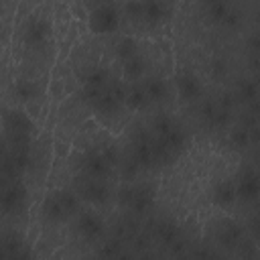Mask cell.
I'll list each match as a JSON object with an SVG mask.
<instances>
[{
	"instance_id": "6da1fadb",
	"label": "cell",
	"mask_w": 260,
	"mask_h": 260,
	"mask_svg": "<svg viewBox=\"0 0 260 260\" xmlns=\"http://www.w3.org/2000/svg\"><path fill=\"white\" fill-rule=\"evenodd\" d=\"M81 211V197L71 189H55L45 195L41 203V215L49 223H63Z\"/></svg>"
},
{
	"instance_id": "7a4b0ae2",
	"label": "cell",
	"mask_w": 260,
	"mask_h": 260,
	"mask_svg": "<svg viewBox=\"0 0 260 260\" xmlns=\"http://www.w3.org/2000/svg\"><path fill=\"white\" fill-rule=\"evenodd\" d=\"M120 10L110 2H102L87 12V28L93 35H112L120 28Z\"/></svg>"
},
{
	"instance_id": "3957f363",
	"label": "cell",
	"mask_w": 260,
	"mask_h": 260,
	"mask_svg": "<svg viewBox=\"0 0 260 260\" xmlns=\"http://www.w3.org/2000/svg\"><path fill=\"white\" fill-rule=\"evenodd\" d=\"M26 209H28V189L24 181L20 177L6 181L2 189V211L6 215H20Z\"/></svg>"
},
{
	"instance_id": "277c9868",
	"label": "cell",
	"mask_w": 260,
	"mask_h": 260,
	"mask_svg": "<svg viewBox=\"0 0 260 260\" xmlns=\"http://www.w3.org/2000/svg\"><path fill=\"white\" fill-rule=\"evenodd\" d=\"M75 191L81 197V201H85L93 207H102L112 199V191H110L106 179H93V177L83 175V179L77 183Z\"/></svg>"
},
{
	"instance_id": "5b68a950",
	"label": "cell",
	"mask_w": 260,
	"mask_h": 260,
	"mask_svg": "<svg viewBox=\"0 0 260 260\" xmlns=\"http://www.w3.org/2000/svg\"><path fill=\"white\" fill-rule=\"evenodd\" d=\"M4 134L6 136H32L35 138V118L24 108L4 110Z\"/></svg>"
},
{
	"instance_id": "8992f818",
	"label": "cell",
	"mask_w": 260,
	"mask_h": 260,
	"mask_svg": "<svg viewBox=\"0 0 260 260\" xmlns=\"http://www.w3.org/2000/svg\"><path fill=\"white\" fill-rule=\"evenodd\" d=\"M75 225L79 236H83L85 240H95L104 234V219L95 209H81L75 215Z\"/></svg>"
},
{
	"instance_id": "52a82bcc",
	"label": "cell",
	"mask_w": 260,
	"mask_h": 260,
	"mask_svg": "<svg viewBox=\"0 0 260 260\" xmlns=\"http://www.w3.org/2000/svg\"><path fill=\"white\" fill-rule=\"evenodd\" d=\"M116 156H112V150H104V152H91L89 156H85L83 160V175L93 177V179H106L112 171Z\"/></svg>"
},
{
	"instance_id": "ba28073f",
	"label": "cell",
	"mask_w": 260,
	"mask_h": 260,
	"mask_svg": "<svg viewBox=\"0 0 260 260\" xmlns=\"http://www.w3.org/2000/svg\"><path fill=\"white\" fill-rule=\"evenodd\" d=\"M51 35V24L45 18H30L26 28H24V45L26 47H37L43 45Z\"/></svg>"
},
{
	"instance_id": "9c48e42d",
	"label": "cell",
	"mask_w": 260,
	"mask_h": 260,
	"mask_svg": "<svg viewBox=\"0 0 260 260\" xmlns=\"http://www.w3.org/2000/svg\"><path fill=\"white\" fill-rule=\"evenodd\" d=\"M236 187H238V199L254 201L260 197V175L254 171H246L240 175Z\"/></svg>"
},
{
	"instance_id": "30bf717a",
	"label": "cell",
	"mask_w": 260,
	"mask_h": 260,
	"mask_svg": "<svg viewBox=\"0 0 260 260\" xmlns=\"http://www.w3.org/2000/svg\"><path fill=\"white\" fill-rule=\"evenodd\" d=\"M175 83H177V91H179L181 100H185V102H195L203 93L201 81L193 73H179Z\"/></svg>"
},
{
	"instance_id": "8fae6325",
	"label": "cell",
	"mask_w": 260,
	"mask_h": 260,
	"mask_svg": "<svg viewBox=\"0 0 260 260\" xmlns=\"http://www.w3.org/2000/svg\"><path fill=\"white\" fill-rule=\"evenodd\" d=\"M236 199H238V187L234 181H219L211 191V201L221 209L232 207Z\"/></svg>"
},
{
	"instance_id": "7c38bea8",
	"label": "cell",
	"mask_w": 260,
	"mask_h": 260,
	"mask_svg": "<svg viewBox=\"0 0 260 260\" xmlns=\"http://www.w3.org/2000/svg\"><path fill=\"white\" fill-rule=\"evenodd\" d=\"M148 102H150V100H148V95H146V91H144V87H142L140 81H132V83L126 85V100H124V106H126L128 110L138 112V110H142Z\"/></svg>"
},
{
	"instance_id": "4fadbf2b",
	"label": "cell",
	"mask_w": 260,
	"mask_h": 260,
	"mask_svg": "<svg viewBox=\"0 0 260 260\" xmlns=\"http://www.w3.org/2000/svg\"><path fill=\"white\" fill-rule=\"evenodd\" d=\"M144 71H146V63L140 55H134V57H130L128 61L122 63V77H124L126 83L140 81L144 77Z\"/></svg>"
},
{
	"instance_id": "5bb4252c",
	"label": "cell",
	"mask_w": 260,
	"mask_h": 260,
	"mask_svg": "<svg viewBox=\"0 0 260 260\" xmlns=\"http://www.w3.org/2000/svg\"><path fill=\"white\" fill-rule=\"evenodd\" d=\"M140 83H142L150 102H160L169 93L167 91V79H162V77H142Z\"/></svg>"
},
{
	"instance_id": "9a60e30c",
	"label": "cell",
	"mask_w": 260,
	"mask_h": 260,
	"mask_svg": "<svg viewBox=\"0 0 260 260\" xmlns=\"http://www.w3.org/2000/svg\"><path fill=\"white\" fill-rule=\"evenodd\" d=\"M14 95L22 102V104H28L32 100L39 98V85L37 81H30V79H18L14 83Z\"/></svg>"
},
{
	"instance_id": "2e32d148",
	"label": "cell",
	"mask_w": 260,
	"mask_h": 260,
	"mask_svg": "<svg viewBox=\"0 0 260 260\" xmlns=\"http://www.w3.org/2000/svg\"><path fill=\"white\" fill-rule=\"evenodd\" d=\"M142 2H144V16H142V20L148 22L150 26L162 22V18H165V4L160 0H142Z\"/></svg>"
},
{
	"instance_id": "e0dca14e",
	"label": "cell",
	"mask_w": 260,
	"mask_h": 260,
	"mask_svg": "<svg viewBox=\"0 0 260 260\" xmlns=\"http://www.w3.org/2000/svg\"><path fill=\"white\" fill-rule=\"evenodd\" d=\"M134 55H138V43H136V39H134V37H124V39H120L118 45H116V57L124 63V61H128V59L134 57Z\"/></svg>"
},
{
	"instance_id": "ac0fdd59",
	"label": "cell",
	"mask_w": 260,
	"mask_h": 260,
	"mask_svg": "<svg viewBox=\"0 0 260 260\" xmlns=\"http://www.w3.org/2000/svg\"><path fill=\"white\" fill-rule=\"evenodd\" d=\"M207 12H209V16L215 22H225V18L230 14V6H228L225 0H217V2H213V4L207 6Z\"/></svg>"
},
{
	"instance_id": "d6986e66",
	"label": "cell",
	"mask_w": 260,
	"mask_h": 260,
	"mask_svg": "<svg viewBox=\"0 0 260 260\" xmlns=\"http://www.w3.org/2000/svg\"><path fill=\"white\" fill-rule=\"evenodd\" d=\"M126 14L134 20L142 18L144 16V2L142 0H128L126 2Z\"/></svg>"
},
{
	"instance_id": "ffe728a7",
	"label": "cell",
	"mask_w": 260,
	"mask_h": 260,
	"mask_svg": "<svg viewBox=\"0 0 260 260\" xmlns=\"http://www.w3.org/2000/svg\"><path fill=\"white\" fill-rule=\"evenodd\" d=\"M232 142L236 146H244V144H250L252 142V136H250V130L248 128H236L232 134H230Z\"/></svg>"
},
{
	"instance_id": "44dd1931",
	"label": "cell",
	"mask_w": 260,
	"mask_h": 260,
	"mask_svg": "<svg viewBox=\"0 0 260 260\" xmlns=\"http://www.w3.org/2000/svg\"><path fill=\"white\" fill-rule=\"evenodd\" d=\"M240 95H242V100H246V102H258V87H256V83L246 81V83L240 87Z\"/></svg>"
},
{
	"instance_id": "7402d4cb",
	"label": "cell",
	"mask_w": 260,
	"mask_h": 260,
	"mask_svg": "<svg viewBox=\"0 0 260 260\" xmlns=\"http://www.w3.org/2000/svg\"><path fill=\"white\" fill-rule=\"evenodd\" d=\"M55 156L57 158H65L69 154V144L67 142H61V140H55Z\"/></svg>"
},
{
	"instance_id": "603a6c76",
	"label": "cell",
	"mask_w": 260,
	"mask_h": 260,
	"mask_svg": "<svg viewBox=\"0 0 260 260\" xmlns=\"http://www.w3.org/2000/svg\"><path fill=\"white\" fill-rule=\"evenodd\" d=\"M158 234H160V238H162L165 242H173V240H175V228H173V225H160Z\"/></svg>"
},
{
	"instance_id": "cb8c5ba5",
	"label": "cell",
	"mask_w": 260,
	"mask_h": 260,
	"mask_svg": "<svg viewBox=\"0 0 260 260\" xmlns=\"http://www.w3.org/2000/svg\"><path fill=\"white\" fill-rule=\"evenodd\" d=\"M252 232H254L256 240L260 242V213H258V215H254V219H252Z\"/></svg>"
},
{
	"instance_id": "d4e9b609",
	"label": "cell",
	"mask_w": 260,
	"mask_h": 260,
	"mask_svg": "<svg viewBox=\"0 0 260 260\" xmlns=\"http://www.w3.org/2000/svg\"><path fill=\"white\" fill-rule=\"evenodd\" d=\"M205 6H209V4H213V2H217V0H201Z\"/></svg>"
},
{
	"instance_id": "484cf974",
	"label": "cell",
	"mask_w": 260,
	"mask_h": 260,
	"mask_svg": "<svg viewBox=\"0 0 260 260\" xmlns=\"http://www.w3.org/2000/svg\"><path fill=\"white\" fill-rule=\"evenodd\" d=\"M106 2H108V0H106Z\"/></svg>"
}]
</instances>
